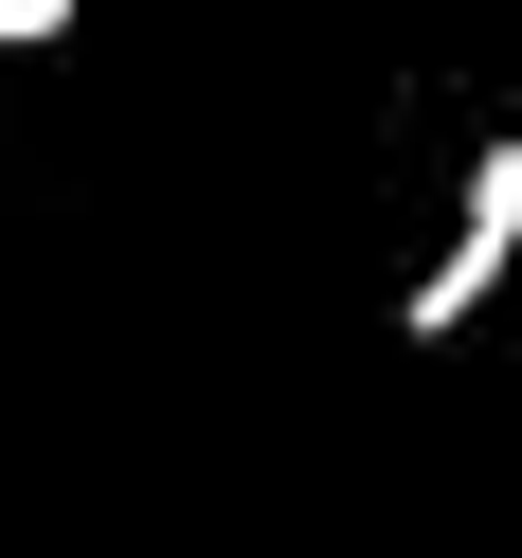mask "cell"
<instances>
[{
    "mask_svg": "<svg viewBox=\"0 0 522 558\" xmlns=\"http://www.w3.org/2000/svg\"><path fill=\"white\" fill-rule=\"evenodd\" d=\"M505 253H522V145H486V162H469V217H450V253L414 270V306H397V325H414V342H450L486 289H505Z\"/></svg>",
    "mask_w": 522,
    "mask_h": 558,
    "instance_id": "obj_1",
    "label": "cell"
},
{
    "mask_svg": "<svg viewBox=\"0 0 522 558\" xmlns=\"http://www.w3.org/2000/svg\"><path fill=\"white\" fill-rule=\"evenodd\" d=\"M0 37H73V0H0Z\"/></svg>",
    "mask_w": 522,
    "mask_h": 558,
    "instance_id": "obj_2",
    "label": "cell"
}]
</instances>
